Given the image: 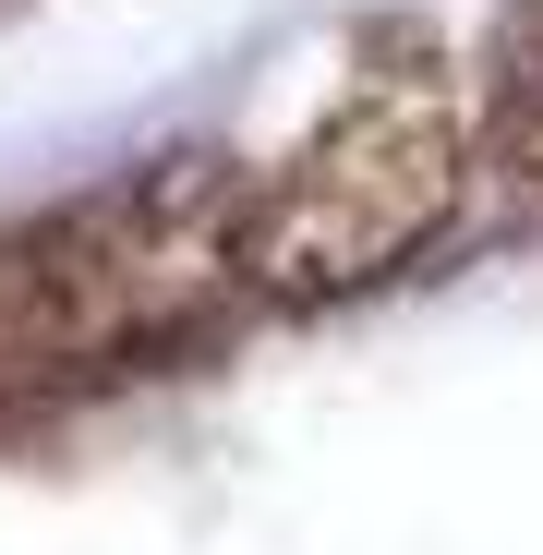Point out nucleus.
<instances>
[{
	"label": "nucleus",
	"instance_id": "f257e3e1",
	"mask_svg": "<svg viewBox=\"0 0 543 555\" xmlns=\"http://www.w3.org/2000/svg\"><path fill=\"white\" fill-rule=\"evenodd\" d=\"M242 194L254 169L230 157H145L98 194L49 206L37 230H13L0 242V399H61L218 338L254 302Z\"/></svg>",
	"mask_w": 543,
	"mask_h": 555
},
{
	"label": "nucleus",
	"instance_id": "f03ea898",
	"mask_svg": "<svg viewBox=\"0 0 543 555\" xmlns=\"http://www.w3.org/2000/svg\"><path fill=\"white\" fill-rule=\"evenodd\" d=\"M471 194V85L423 25H375L350 49L314 133L242 194V291L254 302H350L447 242Z\"/></svg>",
	"mask_w": 543,
	"mask_h": 555
},
{
	"label": "nucleus",
	"instance_id": "7ed1b4c3",
	"mask_svg": "<svg viewBox=\"0 0 543 555\" xmlns=\"http://www.w3.org/2000/svg\"><path fill=\"white\" fill-rule=\"evenodd\" d=\"M483 157L495 181L543 218V0H507L483 49Z\"/></svg>",
	"mask_w": 543,
	"mask_h": 555
}]
</instances>
